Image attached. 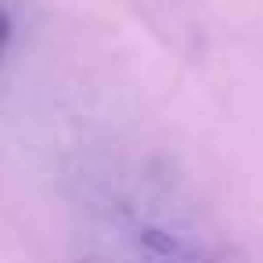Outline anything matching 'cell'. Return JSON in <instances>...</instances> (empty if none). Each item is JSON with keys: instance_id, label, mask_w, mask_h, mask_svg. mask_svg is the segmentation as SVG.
I'll use <instances>...</instances> for the list:
<instances>
[{"instance_id": "6da1fadb", "label": "cell", "mask_w": 263, "mask_h": 263, "mask_svg": "<svg viewBox=\"0 0 263 263\" xmlns=\"http://www.w3.org/2000/svg\"><path fill=\"white\" fill-rule=\"evenodd\" d=\"M8 40H11V26H8L4 15H0V58H4V51H8Z\"/></svg>"}]
</instances>
